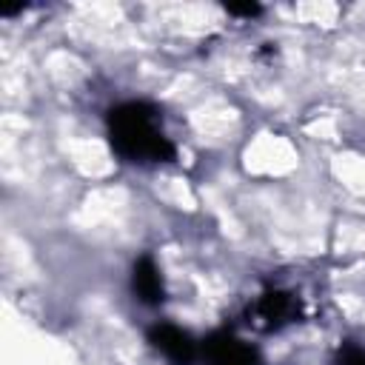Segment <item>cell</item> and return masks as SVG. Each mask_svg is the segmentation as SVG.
Returning <instances> with one entry per match:
<instances>
[{
	"label": "cell",
	"instance_id": "6da1fadb",
	"mask_svg": "<svg viewBox=\"0 0 365 365\" xmlns=\"http://www.w3.org/2000/svg\"><path fill=\"white\" fill-rule=\"evenodd\" d=\"M111 148L131 163H168L174 160V143L163 134L160 114L148 103H123L108 111Z\"/></svg>",
	"mask_w": 365,
	"mask_h": 365
},
{
	"label": "cell",
	"instance_id": "7a4b0ae2",
	"mask_svg": "<svg viewBox=\"0 0 365 365\" xmlns=\"http://www.w3.org/2000/svg\"><path fill=\"white\" fill-rule=\"evenodd\" d=\"M299 317V299L288 291H265L251 308H248V322L259 331H274Z\"/></svg>",
	"mask_w": 365,
	"mask_h": 365
},
{
	"label": "cell",
	"instance_id": "3957f363",
	"mask_svg": "<svg viewBox=\"0 0 365 365\" xmlns=\"http://www.w3.org/2000/svg\"><path fill=\"white\" fill-rule=\"evenodd\" d=\"M205 365H259V354L231 331H217L202 345Z\"/></svg>",
	"mask_w": 365,
	"mask_h": 365
},
{
	"label": "cell",
	"instance_id": "277c9868",
	"mask_svg": "<svg viewBox=\"0 0 365 365\" xmlns=\"http://www.w3.org/2000/svg\"><path fill=\"white\" fill-rule=\"evenodd\" d=\"M148 342H151L160 354H165L174 365H191V359H194V354H197L191 336H188L185 331H180L177 325H168V322L154 325V328L148 331Z\"/></svg>",
	"mask_w": 365,
	"mask_h": 365
},
{
	"label": "cell",
	"instance_id": "5b68a950",
	"mask_svg": "<svg viewBox=\"0 0 365 365\" xmlns=\"http://www.w3.org/2000/svg\"><path fill=\"white\" fill-rule=\"evenodd\" d=\"M131 285H134V294L140 302L145 305H160L165 299V285H163V277H160V268L151 257H140L134 262V274H131Z\"/></svg>",
	"mask_w": 365,
	"mask_h": 365
},
{
	"label": "cell",
	"instance_id": "8992f818",
	"mask_svg": "<svg viewBox=\"0 0 365 365\" xmlns=\"http://www.w3.org/2000/svg\"><path fill=\"white\" fill-rule=\"evenodd\" d=\"M336 365H365V354L359 348H345V351H339Z\"/></svg>",
	"mask_w": 365,
	"mask_h": 365
},
{
	"label": "cell",
	"instance_id": "52a82bcc",
	"mask_svg": "<svg viewBox=\"0 0 365 365\" xmlns=\"http://www.w3.org/2000/svg\"><path fill=\"white\" fill-rule=\"evenodd\" d=\"M225 11H228V14H237V17H254V14H259L262 9H259L257 3H242V6L228 3V6H225Z\"/></svg>",
	"mask_w": 365,
	"mask_h": 365
}]
</instances>
